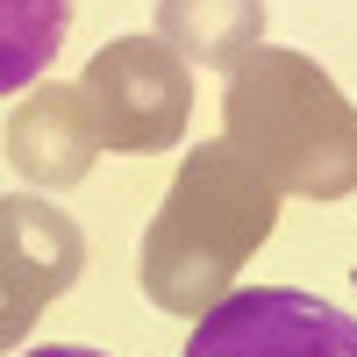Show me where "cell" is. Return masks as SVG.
<instances>
[{
    "label": "cell",
    "mask_w": 357,
    "mask_h": 357,
    "mask_svg": "<svg viewBox=\"0 0 357 357\" xmlns=\"http://www.w3.org/2000/svg\"><path fill=\"white\" fill-rule=\"evenodd\" d=\"M22 357H107V350H86V343H36V350H22Z\"/></svg>",
    "instance_id": "9"
},
{
    "label": "cell",
    "mask_w": 357,
    "mask_h": 357,
    "mask_svg": "<svg viewBox=\"0 0 357 357\" xmlns=\"http://www.w3.org/2000/svg\"><path fill=\"white\" fill-rule=\"evenodd\" d=\"M65 29H72V0H0V100L29 93L50 57L65 50Z\"/></svg>",
    "instance_id": "8"
},
{
    "label": "cell",
    "mask_w": 357,
    "mask_h": 357,
    "mask_svg": "<svg viewBox=\"0 0 357 357\" xmlns=\"http://www.w3.org/2000/svg\"><path fill=\"white\" fill-rule=\"evenodd\" d=\"M86 272V236L43 193H0V350H15Z\"/></svg>",
    "instance_id": "5"
},
{
    "label": "cell",
    "mask_w": 357,
    "mask_h": 357,
    "mask_svg": "<svg viewBox=\"0 0 357 357\" xmlns=\"http://www.w3.org/2000/svg\"><path fill=\"white\" fill-rule=\"evenodd\" d=\"M93 158H100V136H93V122H86L79 86L36 79L22 93V107L8 114V165L36 193H65V186H86Z\"/></svg>",
    "instance_id": "6"
},
{
    "label": "cell",
    "mask_w": 357,
    "mask_h": 357,
    "mask_svg": "<svg viewBox=\"0 0 357 357\" xmlns=\"http://www.w3.org/2000/svg\"><path fill=\"white\" fill-rule=\"evenodd\" d=\"M158 36L207 72H236L264 43V0H158Z\"/></svg>",
    "instance_id": "7"
},
{
    "label": "cell",
    "mask_w": 357,
    "mask_h": 357,
    "mask_svg": "<svg viewBox=\"0 0 357 357\" xmlns=\"http://www.w3.org/2000/svg\"><path fill=\"white\" fill-rule=\"evenodd\" d=\"M279 186L264 178L229 136L200 143V151L178 165L172 193L158 200L151 229H143L136 250V279L151 293V307L165 314H207L236 286V272L272 243L279 229Z\"/></svg>",
    "instance_id": "1"
},
{
    "label": "cell",
    "mask_w": 357,
    "mask_h": 357,
    "mask_svg": "<svg viewBox=\"0 0 357 357\" xmlns=\"http://www.w3.org/2000/svg\"><path fill=\"white\" fill-rule=\"evenodd\" d=\"M178 357H357V314L301 286H229Z\"/></svg>",
    "instance_id": "4"
},
{
    "label": "cell",
    "mask_w": 357,
    "mask_h": 357,
    "mask_svg": "<svg viewBox=\"0 0 357 357\" xmlns=\"http://www.w3.org/2000/svg\"><path fill=\"white\" fill-rule=\"evenodd\" d=\"M79 100H86V122H93L100 151L158 158V151H172L186 136L193 72L165 36H114L107 50L86 57Z\"/></svg>",
    "instance_id": "3"
},
{
    "label": "cell",
    "mask_w": 357,
    "mask_h": 357,
    "mask_svg": "<svg viewBox=\"0 0 357 357\" xmlns=\"http://www.w3.org/2000/svg\"><path fill=\"white\" fill-rule=\"evenodd\" d=\"M222 122H229V143L279 193H301V200L357 193V107L307 50L257 43L229 72Z\"/></svg>",
    "instance_id": "2"
}]
</instances>
